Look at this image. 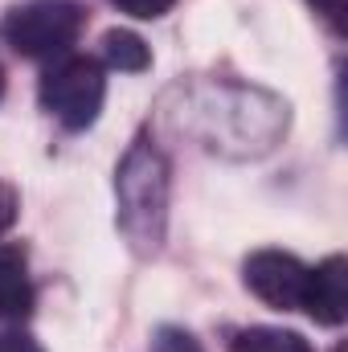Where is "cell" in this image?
<instances>
[{
  "label": "cell",
  "mask_w": 348,
  "mask_h": 352,
  "mask_svg": "<svg viewBox=\"0 0 348 352\" xmlns=\"http://www.w3.org/2000/svg\"><path fill=\"white\" fill-rule=\"evenodd\" d=\"M316 324L324 328H340L348 316V263L340 254L324 258L316 270H307V291H303V307Z\"/></svg>",
  "instance_id": "obj_5"
},
{
  "label": "cell",
  "mask_w": 348,
  "mask_h": 352,
  "mask_svg": "<svg viewBox=\"0 0 348 352\" xmlns=\"http://www.w3.org/2000/svg\"><path fill=\"white\" fill-rule=\"evenodd\" d=\"M87 25L78 0H25L4 16V37L21 58H62Z\"/></svg>",
  "instance_id": "obj_2"
},
{
  "label": "cell",
  "mask_w": 348,
  "mask_h": 352,
  "mask_svg": "<svg viewBox=\"0 0 348 352\" xmlns=\"http://www.w3.org/2000/svg\"><path fill=\"white\" fill-rule=\"evenodd\" d=\"M107 98V78L94 58H62L41 74V107L70 131H83L98 119Z\"/></svg>",
  "instance_id": "obj_3"
},
{
  "label": "cell",
  "mask_w": 348,
  "mask_h": 352,
  "mask_svg": "<svg viewBox=\"0 0 348 352\" xmlns=\"http://www.w3.org/2000/svg\"><path fill=\"white\" fill-rule=\"evenodd\" d=\"M176 0H115V8L127 12V16H135V21H156V16H164Z\"/></svg>",
  "instance_id": "obj_10"
},
{
  "label": "cell",
  "mask_w": 348,
  "mask_h": 352,
  "mask_svg": "<svg viewBox=\"0 0 348 352\" xmlns=\"http://www.w3.org/2000/svg\"><path fill=\"white\" fill-rule=\"evenodd\" d=\"M307 270L295 254L287 250H254L242 274H246V287L259 295L266 307H279V311H299L303 307V291H307Z\"/></svg>",
  "instance_id": "obj_4"
},
{
  "label": "cell",
  "mask_w": 348,
  "mask_h": 352,
  "mask_svg": "<svg viewBox=\"0 0 348 352\" xmlns=\"http://www.w3.org/2000/svg\"><path fill=\"white\" fill-rule=\"evenodd\" d=\"M0 352H45V349L25 332H0Z\"/></svg>",
  "instance_id": "obj_13"
},
{
  "label": "cell",
  "mask_w": 348,
  "mask_h": 352,
  "mask_svg": "<svg viewBox=\"0 0 348 352\" xmlns=\"http://www.w3.org/2000/svg\"><path fill=\"white\" fill-rule=\"evenodd\" d=\"M234 352H312V344L291 328H246L234 336Z\"/></svg>",
  "instance_id": "obj_8"
},
{
  "label": "cell",
  "mask_w": 348,
  "mask_h": 352,
  "mask_svg": "<svg viewBox=\"0 0 348 352\" xmlns=\"http://www.w3.org/2000/svg\"><path fill=\"white\" fill-rule=\"evenodd\" d=\"M312 8H316L336 33H345V0H312Z\"/></svg>",
  "instance_id": "obj_12"
},
{
  "label": "cell",
  "mask_w": 348,
  "mask_h": 352,
  "mask_svg": "<svg viewBox=\"0 0 348 352\" xmlns=\"http://www.w3.org/2000/svg\"><path fill=\"white\" fill-rule=\"evenodd\" d=\"M152 352H201V340H197L188 328L164 324V328H156V336H152Z\"/></svg>",
  "instance_id": "obj_9"
},
{
  "label": "cell",
  "mask_w": 348,
  "mask_h": 352,
  "mask_svg": "<svg viewBox=\"0 0 348 352\" xmlns=\"http://www.w3.org/2000/svg\"><path fill=\"white\" fill-rule=\"evenodd\" d=\"M17 213H21V201H17V192L0 180V234H4V230H12Z\"/></svg>",
  "instance_id": "obj_11"
},
{
  "label": "cell",
  "mask_w": 348,
  "mask_h": 352,
  "mask_svg": "<svg viewBox=\"0 0 348 352\" xmlns=\"http://www.w3.org/2000/svg\"><path fill=\"white\" fill-rule=\"evenodd\" d=\"M115 192H119V230L127 234L131 250L156 254L168 226V164L160 148H152L144 135L127 148L115 173Z\"/></svg>",
  "instance_id": "obj_1"
},
{
  "label": "cell",
  "mask_w": 348,
  "mask_h": 352,
  "mask_svg": "<svg viewBox=\"0 0 348 352\" xmlns=\"http://www.w3.org/2000/svg\"><path fill=\"white\" fill-rule=\"evenodd\" d=\"M33 303V291H29V278H25V266L12 250H0V316L8 320H21Z\"/></svg>",
  "instance_id": "obj_7"
},
{
  "label": "cell",
  "mask_w": 348,
  "mask_h": 352,
  "mask_svg": "<svg viewBox=\"0 0 348 352\" xmlns=\"http://www.w3.org/2000/svg\"><path fill=\"white\" fill-rule=\"evenodd\" d=\"M102 58H107L111 70H123V74H140V70L152 66L148 41L140 33H131V29H111L102 37Z\"/></svg>",
  "instance_id": "obj_6"
},
{
  "label": "cell",
  "mask_w": 348,
  "mask_h": 352,
  "mask_svg": "<svg viewBox=\"0 0 348 352\" xmlns=\"http://www.w3.org/2000/svg\"><path fill=\"white\" fill-rule=\"evenodd\" d=\"M0 90H4V78H0Z\"/></svg>",
  "instance_id": "obj_14"
}]
</instances>
